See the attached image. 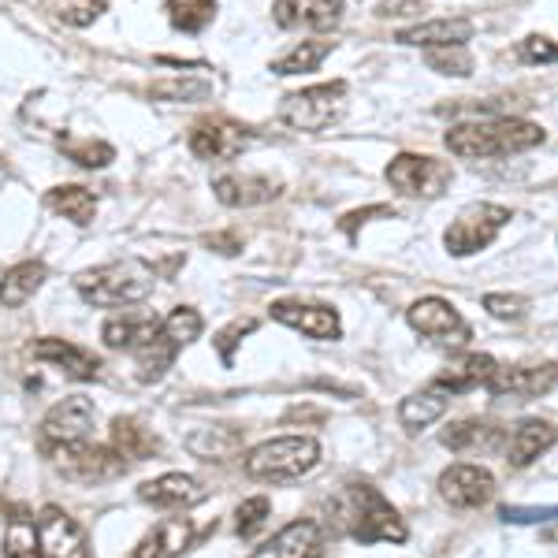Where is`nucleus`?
<instances>
[{
    "mask_svg": "<svg viewBox=\"0 0 558 558\" xmlns=\"http://www.w3.org/2000/svg\"><path fill=\"white\" fill-rule=\"evenodd\" d=\"M324 518H328V525L336 529V533L354 536V539H362V544H380V539L407 544V536H410L402 514L373 488V484H347L343 492L324 502Z\"/></svg>",
    "mask_w": 558,
    "mask_h": 558,
    "instance_id": "1",
    "label": "nucleus"
},
{
    "mask_svg": "<svg viewBox=\"0 0 558 558\" xmlns=\"http://www.w3.org/2000/svg\"><path fill=\"white\" fill-rule=\"evenodd\" d=\"M544 142H547L544 128H536L529 120H514V116H502V120H470L447 131V149L465 160L514 157V153L536 149Z\"/></svg>",
    "mask_w": 558,
    "mask_h": 558,
    "instance_id": "2",
    "label": "nucleus"
},
{
    "mask_svg": "<svg viewBox=\"0 0 558 558\" xmlns=\"http://www.w3.org/2000/svg\"><path fill=\"white\" fill-rule=\"evenodd\" d=\"M75 291L83 302L97 310H123L138 305L153 291V268L142 260H112V265H94L75 276Z\"/></svg>",
    "mask_w": 558,
    "mask_h": 558,
    "instance_id": "3",
    "label": "nucleus"
},
{
    "mask_svg": "<svg viewBox=\"0 0 558 558\" xmlns=\"http://www.w3.org/2000/svg\"><path fill=\"white\" fill-rule=\"evenodd\" d=\"M320 444L313 436H279L250 451L246 473L254 481H294V476L317 470Z\"/></svg>",
    "mask_w": 558,
    "mask_h": 558,
    "instance_id": "4",
    "label": "nucleus"
},
{
    "mask_svg": "<svg viewBox=\"0 0 558 558\" xmlns=\"http://www.w3.org/2000/svg\"><path fill=\"white\" fill-rule=\"evenodd\" d=\"M347 108H350V86L343 78H336V83H320V86H310V89H299V94L283 97L279 120L294 131L313 134L343 120Z\"/></svg>",
    "mask_w": 558,
    "mask_h": 558,
    "instance_id": "5",
    "label": "nucleus"
},
{
    "mask_svg": "<svg viewBox=\"0 0 558 558\" xmlns=\"http://www.w3.org/2000/svg\"><path fill=\"white\" fill-rule=\"evenodd\" d=\"M510 209L507 205H492V202H476L470 209H462L451 220V228L444 231V250L451 257H473L481 250H488L495 235L507 228Z\"/></svg>",
    "mask_w": 558,
    "mask_h": 558,
    "instance_id": "6",
    "label": "nucleus"
},
{
    "mask_svg": "<svg viewBox=\"0 0 558 558\" xmlns=\"http://www.w3.org/2000/svg\"><path fill=\"white\" fill-rule=\"evenodd\" d=\"M52 462H57V470L75 484H105L131 470V462L116 451V447H97V444H89V439L86 444L52 447Z\"/></svg>",
    "mask_w": 558,
    "mask_h": 558,
    "instance_id": "7",
    "label": "nucleus"
},
{
    "mask_svg": "<svg viewBox=\"0 0 558 558\" xmlns=\"http://www.w3.org/2000/svg\"><path fill=\"white\" fill-rule=\"evenodd\" d=\"M387 183L407 197H439L451 186V168L425 153H399L384 172Z\"/></svg>",
    "mask_w": 558,
    "mask_h": 558,
    "instance_id": "8",
    "label": "nucleus"
},
{
    "mask_svg": "<svg viewBox=\"0 0 558 558\" xmlns=\"http://www.w3.org/2000/svg\"><path fill=\"white\" fill-rule=\"evenodd\" d=\"M257 142V134L242 128L235 120H223V116H209V120L194 123L191 131V153L197 160H235Z\"/></svg>",
    "mask_w": 558,
    "mask_h": 558,
    "instance_id": "9",
    "label": "nucleus"
},
{
    "mask_svg": "<svg viewBox=\"0 0 558 558\" xmlns=\"http://www.w3.org/2000/svg\"><path fill=\"white\" fill-rule=\"evenodd\" d=\"M97 425V410L89 399H64L57 402L41 421V447H68V444H86L89 432Z\"/></svg>",
    "mask_w": 558,
    "mask_h": 558,
    "instance_id": "10",
    "label": "nucleus"
},
{
    "mask_svg": "<svg viewBox=\"0 0 558 558\" xmlns=\"http://www.w3.org/2000/svg\"><path fill=\"white\" fill-rule=\"evenodd\" d=\"M410 328L421 336L436 339L444 347H465L473 339V328L462 320V313L454 310L447 299H421L410 305Z\"/></svg>",
    "mask_w": 558,
    "mask_h": 558,
    "instance_id": "11",
    "label": "nucleus"
},
{
    "mask_svg": "<svg viewBox=\"0 0 558 558\" xmlns=\"http://www.w3.org/2000/svg\"><path fill=\"white\" fill-rule=\"evenodd\" d=\"M38 555L41 558H89V544H86V533L68 510L60 507H45L38 521Z\"/></svg>",
    "mask_w": 558,
    "mask_h": 558,
    "instance_id": "12",
    "label": "nucleus"
},
{
    "mask_svg": "<svg viewBox=\"0 0 558 558\" xmlns=\"http://www.w3.org/2000/svg\"><path fill=\"white\" fill-rule=\"evenodd\" d=\"M439 495H444V502H451L458 510H476V507H484V502H492L495 476L484 470V465L458 462L439 476Z\"/></svg>",
    "mask_w": 558,
    "mask_h": 558,
    "instance_id": "13",
    "label": "nucleus"
},
{
    "mask_svg": "<svg viewBox=\"0 0 558 558\" xmlns=\"http://www.w3.org/2000/svg\"><path fill=\"white\" fill-rule=\"evenodd\" d=\"M272 320L287 324L291 331H302L305 339H324V343H331V339H339V331H343V324H339V313L331 310V305H320V302H272Z\"/></svg>",
    "mask_w": 558,
    "mask_h": 558,
    "instance_id": "14",
    "label": "nucleus"
},
{
    "mask_svg": "<svg viewBox=\"0 0 558 558\" xmlns=\"http://www.w3.org/2000/svg\"><path fill=\"white\" fill-rule=\"evenodd\" d=\"M272 20L283 31H317L328 34L343 23V0H276Z\"/></svg>",
    "mask_w": 558,
    "mask_h": 558,
    "instance_id": "15",
    "label": "nucleus"
},
{
    "mask_svg": "<svg viewBox=\"0 0 558 558\" xmlns=\"http://www.w3.org/2000/svg\"><path fill=\"white\" fill-rule=\"evenodd\" d=\"M558 380V365L555 362H544V365H507V368H495L492 380L484 384L495 399H539L547 395Z\"/></svg>",
    "mask_w": 558,
    "mask_h": 558,
    "instance_id": "16",
    "label": "nucleus"
},
{
    "mask_svg": "<svg viewBox=\"0 0 558 558\" xmlns=\"http://www.w3.org/2000/svg\"><path fill=\"white\" fill-rule=\"evenodd\" d=\"M213 194H216V202L231 205V209H254V205H265V202H272V197L283 194V183L265 179V175L231 172V175L213 179Z\"/></svg>",
    "mask_w": 558,
    "mask_h": 558,
    "instance_id": "17",
    "label": "nucleus"
},
{
    "mask_svg": "<svg viewBox=\"0 0 558 558\" xmlns=\"http://www.w3.org/2000/svg\"><path fill=\"white\" fill-rule=\"evenodd\" d=\"M320 547H324V533L313 518H302V521H291L287 529L268 539L265 547H257L250 558H320Z\"/></svg>",
    "mask_w": 558,
    "mask_h": 558,
    "instance_id": "18",
    "label": "nucleus"
},
{
    "mask_svg": "<svg viewBox=\"0 0 558 558\" xmlns=\"http://www.w3.org/2000/svg\"><path fill=\"white\" fill-rule=\"evenodd\" d=\"M138 499L160 510H191L205 499V484L194 481L191 473H165L157 481L142 484Z\"/></svg>",
    "mask_w": 558,
    "mask_h": 558,
    "instance_id": "19",
    "label": "nucleus"
},
{
    "mask_svg": "<svg viewBox=\"0 0 558 558\" xmlns=\"http://www.w3.org/2000/svg\"><path fill=\"white\" fill-rule=\"evenodd\" d=\"M34 357L60 368L71 380H97V376H101V362H97L89 350L68 343V339H38V343H34Z\"/></svg>",
    "mask_w": 558,
    "mask_h": 558,
    "instance_id": "20",
    "label": "nucleus"
},
{
    "mask_svg": "<svg viewBox=\"0 0 558 558\" xmlns=\"http://www.w3.org/2000/svg\"><path fill=\"white\" fill-rule=\"evenodd\" d=\"M160 328V317H153L146 310H128V313H116L112 320H105L101 336L105 347L112 350H138L146 347Z\"/></svg>",
    "mask_w": 558,
    "mask_h": 558,
    "instance_id": "21",
    "label": "nucleus"
},
{
    "mask_svg": "<svg viewBox=\"0 0 558 558\" xmlns=\"http://www.w3.org/2000/svg\"><path fill=\"white\" fill-rule=\"evenodd\" d=\"M473 38V23L465 15H454V20H432L421 26H407L399 31L402 45H417V49H444V45H465Z\"/></svg>",
    "mask_w": 558,
    "mask_h": 558,
    "instance_id": "22",
    "label": "nucleus"
},
{
    "mask_svg": "<svg viewBox=\"0 0 558 558\" xmlns=\"http://www.w3.org/2000/svg\"><path fill=\"white\" fill-rule=\"evenodd\" d=\"M191 525H186L183 518H168L160 521V525H153L146 536H142V544L134 547L131 558H172L179 551H186L191 547Z\"/></svg>",
    "mask_w": 558,
    "mask_h": 558,
    "instance_id": "23",
    "label": "nucleus"
},
{
    "mask_svg": "<svg viewBox=\"0 0 558 558\" xmlns=\"http://www.w3.org/2000/svg\"><path fill=\"white\" fill-rule=\"evenodd\" d=\"M45 276H49L45 260H23V265H12L4 276H0V305H8V310L26 305L41 291Z\"/></svg>",
    "mask_w": 558,
    "mask_h": 558,
    "instance_id": "24",
    "label": "nucleus"
},
{
    "mask_svg": "<svg viewBox=\"0 0 558 558\" xmlns=\"http://www.w3.org/2000/svg\"><path fill=\"white\" fill-rule=\"evenodd\" d=\"M447 407H451V395L439 391L436 384H428L425 391H417V395H410V399L399 402V421L410 432H425L444 417Z\"/></svg>",
    "mask_w": 558,
    "mask_h": 558,
    "instance_id": "25",
    "label": "nucleus"
},
{
    "mask_svg": "<svg viewBox=\"0 0 558 558\" xmlns=\"http://www.w3.org/2000/svg\"><path fill=\"white\" fill-rule=\"evenodd\" d=\"M555 444V428L551 421H521V425L514 428V439H510V465L514 470H525V465H533L539 454L547 451V447Z\"/></svg>",
    "mask_w": 558,
    "mask_h": 558,
    "instance_id": "26",
    "label": "nucleus"
},
{
    "mask_svg": "<svg viewBox=\"0 0 558 558\" xmlns=\"http://www.w3.org/2000/svg\"><path fill=\"white\" fill-rule=\"evenodd\" d=\"M444 447L447 451H495L502 444V432L488 425V421H454V425L444 428Z\"/></svg>",
    "mask_w": 558,
    "mask_h": 558,
    "instance_id": "27",
    "label": "nucleus"
},
{
    "mask_svg": "<svg viewBox=\"0 0 558 558\" xmlns=\"http://www.w3.org/2000/svg\"><path fill=\"white\" fill-rule=\"evenodd\" d=\"M45 205H49L57 216H64L68 223L86 228L97 213V194L86 191V186H78V183H64V186H52V191L45 194Z\"/></svg>",
    "mask_w": 558,
    "mask_h": 558,
    "instance_id": "28",
    "label": "nucleus"
},
{
    "mask_svg": "<svg viewBox=\"0 0 558 558\" xmlns=\"http://www.w3.org/2000/svg\"><path fill=\"white\" fill-rule=\"evenodd\" d=\"M495 357L492 354H470L462 365L454 368V373H444L439 380H432L439 387V391H447V395H465V391H473V387H484L492 380V373H495Z\"/></svg>",
    "mask_w": 558,
    "mask_h": 558,
    "instance_id": "29",
    "label": "nucleus"
},
{
    "mask_svg": "<svg viewBox=\"0 0 558 558\" xmlns=\"http://www.w3.org/2000/svg\"><path fill=\"white\" fill-rule=\"evenodd\" d=\"M336 49V41H299L291 52H283L279 60H272V75H310L324 64V57Z\"/></svg>",
    "mask_w": 558,
    "mask_h": 558,
    "instance_id": "30",
    "label": "nucleus"
},
{
    "mask_svg": "<svg viewBox=\"0 0 558 558\" xmlns=\"http://www.w3.org/2000/svg\"><path fill=\"white\" fill-rule=\"evenodd\" d=\"M165 15L179 34H202L216 20V0H168Z\"/></svg>",
    "mask_w": 558,
    "mask_h": 558,
    "instance_id": "31",
    "label": "nucleus"
},
{
    "mask_svg": "<svg viewBox=\"0 0 558 558\" xmlns=\"http://www.w3.org/2000/svg\"><path fill=\"white\" fill-rule=\"evenodd\" d=\"M112 447L128 458V462H138V458L146 462V458L157 454V439H153L149 432L131 417H120L112 425Z\"/></svg>",
    "mask_w": 558,
    "mask_h": 558,
    "instance_id": "32",
    "label": "nucleus"
},
{
    "mask_svg": "<svg viewBox=\"0 0 558 558\" xmlns=\"http://www.w3.org/2000/svg\"><path fill=\"white\" fill-rule=\"evenodd\" d=\"M186 447H191L194 458H205V462H223V458H231L239 451V432L213 425V428L194 432V436L186 439Z\"/></svg>",
    "mask_w": 558,
    "mask_h": 558,
    "instance_id": "33",
    "label": "nucleus"
},
{
    "mask_svg": "<svg viewBox=\"0 0 558 558\" xmlns=\"http://www.w3.org/2000/svg\"><path fill=\"white\" fill-rule=\"evenodd\" d=\"M45 12H52V20L68 26H89L108 12V0H41Z\"/></svg>",
    "mask_w": 558,
    "mask_h": 558,
    "instance_id": "34",
    "label": "nucleus"
},
{
    "mask_svg": "<svg viewBox=\"0 0 558 558\" xmlns=\"http://www.w3.org/2000/svg\"><path fill=\"white\" fill-rule=\"evenodd\" d=\"M202 328H205L202 313L191 310V305H179V310H172L165 320H160V331H165V336L172 339V343H175L179 350L191 347L194 339L202 336Z\"/></svg>",
    "mask_w": 558,
    "mask_h": 558,
    "instance_id": "35",
    "label": "nucleus"
},
{
    "mask_svg": "<svg viewBox=\"0 0 558 558\" xmlns=\"http://www.w3.org/2000/svg\"><path fill=\"white\" fill-rule=\"evenodd\" d=\"M153 101H179V105H194L209 97V83L202 78H160V83L149 86Z\"/></svg>",
    "mask_w": 558,
    "mask_h": 558,
    "instance_id": "36",
    "label": "nucleus"
},
{
    "mask_svg": "<svg viewBox=\"0 0 558 558\" xmlns=\"http://www.w3.org/2000/svg\"><path fill=\"white\" fill-rule=\"evenodd\" d=\"M4 558H38V529H34V521L26 518V510L8 521Z\"/></svg>",
    "mask_w": 558,
    "mask_h": 558,
    "instance_id": "37",
    "label": "nucleus"
},
{
    "mask_svg": "<svg viewBox=\"0 0 558 558\" xmlns=\"http://www.w3.org/2000/svg\"><path fill=\"white\" fill-rule=\"evenodd\" d=\"M425 60H428V68L439 71V75H454V78L473 75V57L465 52V45H444V49H428Z\"/></svg>",
    "mask_w": 558,
    "mask_h": 558,
    "instance_id": "38",
    "label": "nucleus"
},
{
    "mask_svg": "<svg viewBox=\"0 0 558 558\" xmlns=\"http://www.w3.org/2000/svg\"><path fill=\"white\" fill-rule=\"evenodd\" d=\"M268 514H272V502H268L265 495H254V499L239 502V510H235V536L250 539L260 525H265Z\"/></svg>",
    "mask_w": 558,
    "mask_h": 558,
    "instance_id": "39",
    "label": "nucleus"
},
{
    "mask_svg": "<svg viewBox=\"0 0 558 558\" xmlns=\"http://www.w3.org/2000/svg\"><path fill=\"white\" fill-rule=\"evenodd\" d=\"M484 310L499 320H521L529 313V302L521 294H484Z\"/></svg>",
    "mask_w": 558,
    "mask_h": 558,
    "instance_id": "40",
    "label": "nucleus"
},
{
    "mask_svg": "<svg viewBox=\"0 0 558 558\" xmlns=\"http://www.w3.org/2000/svg\"><path fill=\"white\" fill-rule=\"evenodd\" d=\"M68 157L83 168H105L116 160V149L108 146V142H86V146H78V149H68Z\"/></svg>",
    "mask_w": 558,
    "mask_h": 558,
    "instance_id": "41",
    "label": "nucleus"
},
{
    "mask_svg": "<svg viewBox=\"0 0 558 558\" xmlns=\"http://www.w3.org/2000/svg\"><path fill=\"white\" fill-rule=\"evenodd\" d=\"M518 57L529 60V64H551V60L558 57L555 41L544 38V34H533V38H525L518 45Z\"/></svg>",
    "mask_w": 558,
    "mask_h": 558,
    "instance_id": "42",
    "label": "nucleus"
},
{
    "mask_svg": "<svg viewBox=\"0 0 558 558\" xmlns=\"http://www.w3.org/2000/svg\"><path fill=\"white\" fill-rule=\"evenodd\" d=\"M384 216H395V209L391 205H368V209H357V213H347L343 220H339V228L347 231L350 239L362 231V223H368V220H384Z\"/></svg>",
    "mask_w": 558,
    "mask_h": 558,
    "instance_id": "43",
    "label": "nucleus"
},
{
    "mask_svg": "<svg viewBox=\"0 0 558 558\" xmlns=\"http://www.w3.org/2000/svg\"><path fill=\"white\" fill-rule=\"evenodd\" d=\"M246 331H254V320H242L235 328H223L220 336H216V354L223 357V362H235V350H239V336H246Z\"/></svg>",
    "mask_w": 558,
    "mask_h": 558,
    "instance_id": "44",
    "label": "nucleus"
},
{
    "mask_svg": "<svg viewBox=\"0 0 558 558\" xmlns=\"http://www.w3.org/2000/svg\"><path fill=\"white\" fill-rule=\"evenodd\" d=\"M499 514H502V521H510V525H536V521H551L555 518V507H533V510L502 507Z\"/></svg>",
    "mask_w": 558,
    "mask_h": 558,
    "instance_id": "45",
    "label": "nucleus"
},
{
    "mask_svg": "<svg viewBox=\"0 0 558 558\" xmlns=\"http://www.w3.org/2000/svg\"><path fill=\"white\" fill-rule=\"evenodd\" d=\"M205 246H213L216 254H239L242 250V239L231 235V231H223V235H209L205 239Z\"/></svg>",
    "mask_w": 558,
    "mask_h": 558,
    "instance_id": "46",
    "label": "nucleus"
},
{
    "mask_svg": "<svg viewBox=\"0 0 558 558\" xmlns=\"http://www.w3.org/2000/svg\"><path fill=\"white\" fill-rule=\"evenodd\" d=\"M417 0H399V4H387L384 8V15H413V12H417Z\"/></svg>",
    "mask_w": 558,
    "mask_h": 558,
    "instance_id": "47",
    "label": "nucleus"
}]
</instances>
